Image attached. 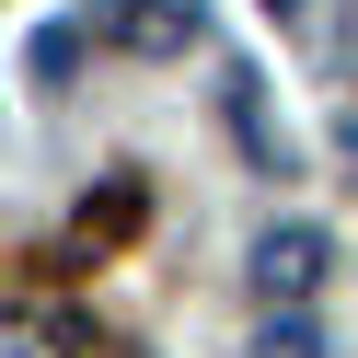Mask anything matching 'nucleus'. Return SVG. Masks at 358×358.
<instances>
[{"label": "nucleus", "instance_id": "f257e3e1", "mask_svg": "<svg viewBox=\"0 0 358 358\" xmlns=\"http://www.w3.org/2000/svg\"><path fill=\"white\" fill-rule=\"evenodd\" d=\"M324 266H335V243L312 231V220H278V231L255 243V301H278V312H301L312 289H324Z\"/></svg>", "mask_w": 358, "mask_h": 358}, {"label": "nucleus", "instance_id": "f03ea898", "mask_svg": "<svg viewBox=\"0 0 358 358\" xmlns=\"http://www.w3.org/2000/svg\"><path fill=\"white\" fill-rule=\"evenodd\" d=\"M255 358H324V324H301V312H278V324L255 335Z\"/></svg>", "mask_w": 358, "mask_h": 358}]
</instances>
